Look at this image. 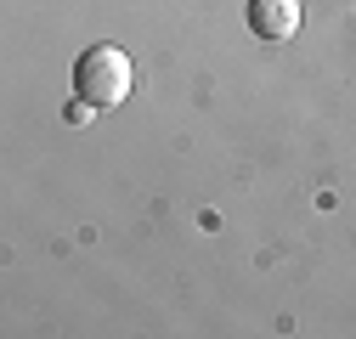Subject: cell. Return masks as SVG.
I'll list each match as a JSON object with an SVG mask.
<instances>
[{"instance_id": "obj_1", "label": "cell", "mask_w": 356, "mask_h": 339, "mask_svg": "<svg viewBox=\"0 0 356 339\" xmlns=\"http://www.w3.org/2000/svg\"><path fill=\"white\" fill-rule=\"evenodd\" d=\"M136 85V68H130L124 46H85L79 63H74V97L91 102V108H113L130 97Z\"/></svg>"}, {"instance_id": "obj_2", "label": "cell", "mask_w": 356, "mask_h": 339, "mask_svg": "<svg viewBox=\"0 0 356 339\" xmlns=\"http://www.w3.org/2000/svg\"><path fill=\"white\" fill-rule=\"evenodd\" d=\"M300 0H249V28L260 34V40H294L300 34Z\"/></svg>"}]
</instances>
